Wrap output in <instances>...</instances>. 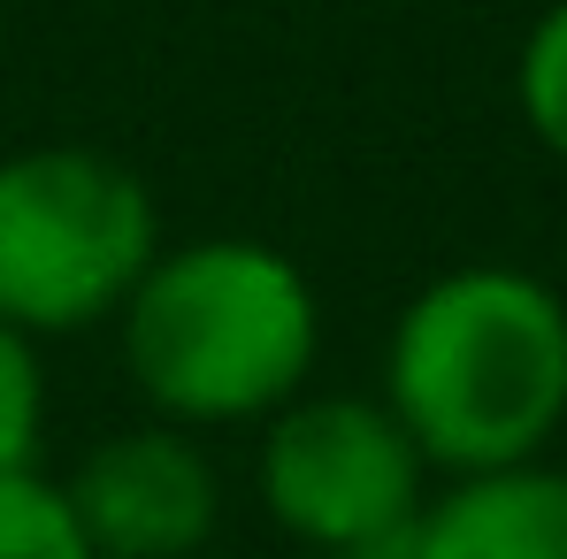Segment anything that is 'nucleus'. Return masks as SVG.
Wrapping results in <instances>:
<instances>
[{"mask_svg": "<svg viewBox=\"0 0 567 559\" xmlns=\"http://www.w3.org/2000/svg\"><path fill=\"white\" fill-rule=\"evenodd\" d=\"M377 398L437 475L545 460L567 429V299L514 261L430 277L383 338Z\"/></svg>", "mask_w": 567, "mask_h": 559, "instance_id": "1", "label": "nucleus"}, {"mask_svg": "<svg viewBox=\"0 0 567 559\" xmlns=\"http://www.w3.org/2000/svg\"><path fill=\"white\" fill-rule=\"evenodd\" d=\"M115 330L138 398L177 429L269 422L322 361V299L307 269L261 238L162 246Z\"/></svg>", "mask_w": 567, "mask_h": 559, "instance_id": "2", "label": "nucleus"}, {"mask_svg": "<svg viewBox=\"0 0 567 559\" xmlns=\"http://www.w3.org/2000/svg\"><path fill=\"white\" fill-rule=\"evenodd\" d=\"M154 253V191L115 154L23 146L0 162V322L31 345L115 322Z\"/></svg>", "mask_w": 567, "mask_h": 559, "instance_id": "3", "label": "nucleus"}, {"mask_svg": "<svg viewBox=\"0 0 567 559\" xmlns=\"http://www.w3.org/2000/svg\"><path fill=\"white\" fill-rule=\"evenodd\" d=\"M261 506L307 552H346L353 537L422 514L430 460L377 391H299L261 422Z\"/></svg>", "mask_w": 567, "mask_h": 559, "instance_id": "4", "label": "nucleus"}, {"mask_svg": "<svg viewBox=\"0 0 567 559\" xmlns=\"http://www.w3.org/2000/svg\"><path fill=\"white\" fill-rule=\"evenodd\" d=\"M70 514L100 559H192L223 521L215 460L177 422L115 429L70 467Z\"/></svg>", "mask_w": 567, "mask_h": 559, "instance_id": "5", "label": "nucleus"}, {"mask_svg": "<svg viewBox=\"0 0 567 559\" xmlns=\"http://www.w3.org/2000/svg\"><path fill=\"white\" fill-rule=\"evenodd\" d=\"M430 559H567V467L514 460L422 498Z\"/></svg>", "mask_w": 567, "mask_h": 559, "instance_id": "6", "label": "nucleus"}, {"mask_svg": "<svg viewBox=\"0 0 567 559\" xmlns=\"http://www.w3.org/2000/svg\"><path fill=\"white\" fill-rule=\"evenodd\" d=\"M0 559H100L70 514V490L39 467H0Z\"/></svg>", "mask_w": 567, "mask_h": 559, "instance_id": "7", "label": "nucleus"}, {"mask_svg": "<svg viewBox=\"0 0 567 559\" xmlns=\"http://www.w3.org/2000/svg\"><path fill=\"white\" fill-rule=\"evenodd\" d=\"M514 107H522L529 138L553 162H567V0H553L529 23V39L514 54Z\"/></svg>", "mask_w": 567, "mask_h": 559, "instance_id": "8", "label": "nucleus"}, {"mask_svg": "<svg viewBox=\"0 0 567 559\" xmlns=\"http://www.w3.org/2000/svg\"><path fill=\"white\" fill-rule=\"evenodd\" d=\"M47 437V375L39 345L0 322V467H31Z\"/></svg>", "mask_w": 567, "mask_h": 559, "instance_id": "9", "label": "nucleus"}, {"mask_svg": "<svg viewBox=\"0 0 567 559\" xmlns=\"http://www.w3.org/2000/svg\"><path fill=\"white\" fill-rule=\"evenodd\" d=\"M330 559H430L422 514H406V521H391V529H369V537H353L346 552H330Z\"/></svg>", "mask_w": 567, "mask_h": 559, "instance_id": "10", "label": "nucleus"}]
</instances>
